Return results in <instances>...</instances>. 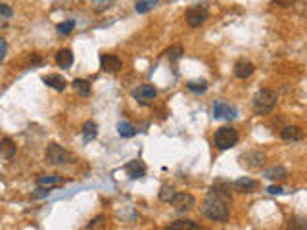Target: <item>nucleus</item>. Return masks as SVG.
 Wrapping results in <instances>:
<instances>
[{"label": "nucleus", "instance_id": "nucleus-1", "mask_svg": "<svg viewBox=\"0 0 307 230\" xmlns=\"http://www.w3.org/2000/svg\"><path fill=\"white\" fill-rule=\"evenodd\" d=\"M202 213L211 221H217V223H227L229 221V201L221 200L213 194H207V198L204 201V207H202Z\"/></svg>", "mask_w": 307, "mask_h": 230}, {"label": "nucleus", "instance_id": "nucleus-2", "mask_svg": "<svg viewBox=\"0 0 307 230\" xmlns=\"http://www.w3.org/2000/svg\"><path fill=\"white\" fill-rule=\"evenodd\" d=\"M277 102H278V96L275 90H271V88H261V90L253 96L251 108H253V112L257 115H269L275 110Z\"/></svg>", "mask_w": 307, "mask_h": 230}, {"label": "nucleus", "instance_id": "nucleus-3", "mask_svg": "<svg viewBox=\"0 0 307 230\" xmlns=\"http://www.w3.org/2000/svg\"><path fill=\"white\" fill-rule=\"evenodd\" d=\"M238 130L233 127H221L215 130L213 134V144L219 148V150H231L238 144Z\"/></svg>", "mask_w": 307, "mask_h": 230}, {"label": "nucleus", "instance_id": "nucleus-4", "mask_svg": "<svg viewBox=\"0 0 307 230\" xmlns=\"http://www.w3.org/2000/svg\"><path fill=\"white\" fill-rule=\"evenodd\" d=\"M46 159L52 165H65V163L71 161V156H69V152L65 148H61L60 144L52 142L48 144V148H46Z\"/></svg>", "mask_w": 307, "mask_h": 230}, {"label": "nucleus", "instance_id": "nucleus-5", "mask_svg": "<svg viewBox=\"0 0 307 230\" xmlns=\"http://www.w3.org/2000/svg\"><path fill=\"white\" fill-rule=\"evenodd\" d=\"M238 161L246 169H261L263 163L267 161V156H265L263 152H259V150H248V152H244L238 158Z\"/></svg>", "mask_w": 307, "mask_h": 230}, {"label": "nucleus", "instance_id": "nucleus-6", "mask_svg": "<svg viewBox=\"0 0 307 230\" xmlns=\"http://www.w3.org/2000/svg\"><path fill=\"white\" fill-rule=\"evenodd\" d=\"M209 17V12L205 6H190L184 14V19L190 27H200L202 23H205V19Z\"/></svg>", "mask_w": 307, "mask_h": 230}, {"label": "nucleus", "instance_id": "nucleus-7", "mask_svg": "<svg viewBox=\"0 0 307 230\" xmlns=\"http://www.w3.org/2000/svg\"><path fill=\"white\" fill-rule=\"evenodd\" d=\"M238 115V110L231 106V104H227V102L223 100H217L213 104V117L215 119H227V121H231Z\"/></svg>", "mask_w": 307, "mask_h": 230}, {"label": "nucleus", "instance_id": "nucleus-8", "mask_svg": "<svg viewBox=\"0 0 307 230\" xmlns=\"http://www.w3.org/2000/svg\"><path fill=\"white\" fill-rule=\"evenodd\" d=\"M171 205L175 207L179 213H184V211H190L192 207L196 205V200H194V196L186 194V192H179V194H175V198L171 200Z\"/></svg>", "mask_w": 307, "mask_h": 230}, {"label": "nucleus", "instance_id": "nucleus-9", "mask_svg": "<svg viewBox=\"0 0 307 230\" xmlns=\"http://www.w3.org/2000/svg\"><path fill=\"white\" fill-rule=\"evenodd\" d=\"M100 67L106 73H117L123 69V59L116 54H102L100 56Z\"/></svg>", "mask_w": 307, "mask_h": 230}, {"label": "nucleus", "instance_id": "nucleus-10", "mask_svg": "<svg viewBox=\"0 0 307 230\" xmlns=\"http://www.w3.org/2000/svg\"><path fill=\"white\" fill-rule=\"evenodd\" d=\"M156 94H158V90L154 85H140L138 88L132 90V98L140 104H148L150 100H154Z\"/></svg>", "mask_w": 307, "mask_h": 230}, {"label": "nucleus", "instance_id": "nucleus-11", "mask_svg": "<svg viewBox=\"0 0 307 230\" xmlns=\"http://www.w3.org/2000/svg\"><path fill=\"white\" fill-rule=\"evenodd\" d=\"M233 188L236 192H240V194H253L259 188V182L253 180V178H249V176H240L238 180L233 182Z\"/></svg>", "mask_w": 307, "mask_h": 230}, {"label": "nucleus", "instance_id": "nucleus-12", "mask_svg": "<svg viewBox=\"0 0 307 230\" xmlns=\"http://www.w3.org/2000/svg\"><path fill=\"white\" fill-rule=\"evenodd\" d=\"M125 172L134 178V180H138V178H144L146 176V165L142 163V161H138V159H132L129 161L127 165H125Z\"/></svg>", "mask_w": 307, "mask_h": 230}, {"label": "nucleus", "instance_id": "nucleus-13", "mask_svg": "<svg viewBox=\"0 0 307 230\" xmlns=\"http://www.w3.org/2000/svg\"><path fill=\"white\" fill-rule=\"evenodd\" d=\"M255 71V65L248 61V59H238L236 63H234V75L238 77V79H248L251 77Z\"/></svg>", "mask_w": 307, "mask_h": 230}, {"label": "nucleus", "instance_id": "nucleus-14", "mask_svg": "<svg viewBox=\"0 0 307 230\" xmlns=\"http://www.w3.org/2000/svg\"><path fill=\"white\" fill-rule=\"evenodd\" d=\"M209 194H213V196H217V198H221V200H225V201H233V196H231V184L225 182V180H217L213 186L209 188Z\"/></svg>", "mask_w": 307, "mask_h": 230}, {"label": "nucleus", "instance_id": "nucleus-15", "mask_svg": "<svg viewBox=\"0 0 307 230\" xmlns=\"http://www.w3.org/2000/svg\"><path fill=\"white\" fill-rule=\"evenodd\" d=\"M44 85H48L50 88H54V90H65V86H67V81L61 77V75H56V73H52V75H44L43 77Z\"/></svg>", "mask_w": 307, "mask_h": 230}, {"label": "nucleus", "instance_id": "nucleus-16", "mask_svg": "<svg viewBox=\"0 0 307 230\" xmlns=\"http://www.w3.org/2000/svg\"><path fill=\"white\" fill-rule=\"evenodd\" d=\"M56 63H58V67H61V69H69V67L73 65V52H71L69 48H61V50H58V54H56Z\"/></svg>", "mask_w": 307, "mask_h": 230}, {"label": "nucleus", "instance_id": "nucleus-17", "mask_svg": "<svg viewBox=\"0 0 307 230\" xmlns=\"http://www.w3.org/2000/svg\"><path fill=\"white\" fill-rule=\"evenodd\" d=\"M280 136H282V140H286V142H298V140H302L304 138V130L300 129V127H284V129L280 130Z\"/></svg>", "mask_w": 307, "mask_h": 230}, {"label": "nucleus", "instance_id": "nucleus-18", "mask_svg": "<svg viewBox=\"0 0 307 230\" xmlns=\"http://www.w3.org/2000/svg\"><path fill=\"white\" fill-rule=\"evenodd\" d=\"M15 152H17V146H15V142L12 140V138H2L0 140V156L4 159H12L15 156Z\"/></svg>", "mask_w": 307, "mask_h": 230}, {"label": "nucleus", "instance_id": "nucleus-19", "mask_svg": "<svg viewBox=\"0 0 307 230\" xmlns=\"http://www.w3.org/2000/svg\"><path fill=\"white\" fill-rule=\"evenodd\" d=\"M263 174H265V178L277 182V180H284V178L288 176V171H286V167H282V165H275V167H269Z\"/></svg>", "mask_w": 307, "mask_h": 230}, {"label": "nucleus", "instance_id": "nucleus-20", "mask_svg": "<svg viewBox=\"0 0 307 230\" xmlns=\"http://www.w3.org/2000/svg\"><path fill=\"white\" fill-rule=\"evenodd\" d=\"M167 230H202L198 223H194L190 219H179L175 223H171Z\"/></svg>", "mask_w": 307, "mask_h": 230}, {"label": "nucleus", "instance_id": "nucleus-21", "mask_svg": "<svg viewBox=\"0 0 307 230\" xmlns=\"http://www.w3.org/2000/svg\"><path fill=\"white\" fill-rule=\"evenodd\" d=\"M37 184L43 188H54L61 184V176L60 174H43L37 178Z\"/></svg>", "mask_w": 307, "mask_h": 230}, {"label": "nucleus", "instance_id": "nucleus-22", "mask_svg": "<svg viewBox=\"0 0 307 230\" xmlns=\"http://www.w3.org/2000/svg\"><path fill=\"white\" fill-rule=\"evenodd\" d=\"M117 132H119V136L121 138H132V136H136V127L131 125V123H127V121H119L117 123Z\"/></svg>", "mask_w": 307, "mask_h": 230}, {"label": "nucleus", "instance_id": "nucleus-23", "mask_svg": "<svg viewBox=\"0 0 307 230\" xmlns=\"http://www.w3.org/2000/svg\"><path fill=\"white\" fill-rule=\"evenodd\" d=\"M96 136H98V125L94 121H85V125H83V138H85V142L94 140Z\"/></svg>", "mask_w": 307, "mask_h": 230}, {"label": "nucleus", "instance_id": "nucleus-24", "mask_svg": "<svg viewBox=\"0 0 307 230\" xmlns=\"http://www.w3.org/2000/svg\"><path fill=\"white\" fill-rule=\"evenodd\" d=\"M158 2H160V0H136L134 10H136V14H146V12H150Z\"/></svg>", "mask_w": 307, "mask_h": 230}, {"label": "nucleus", "instance_id": "nucleus-25", "mask_svg": "<svg viewBox=\"0 0 307 230\" xmlns=\"http://www.w3.org/2000/svg\"><path fill=\"white\" fill-rule=\"evenodd\" d=\"M286 230H307V221L306 217L302 215H296L288 221V229Z\"/></svg>", "mask_w": 307, "mask_h": 230}, {"label": "nucleus", "instance_id": "nucleus-26", "mask_svg": "<svg viewBox=\"0 0 307 230\" xmlns=\"http://www.w3.org/2000/svg\"><path fill=\"white\" fill-rule=\"evenodd\" d=\"M175 188L171 186V184H163V186L160 188V200L163 201V203H171V200L175 198Z\"/></svg>", "mask_w": 307, "mask_h": 230}, {"label": "nucleus", "instance_id": "nucleus-27", "mask_svg": "<svg viewBox=\"0 0 307 230\" xmlns=\"http://www.w3.org/2000/svg\"><path fill=\"white\" fill-rule=\"evenodd\" d=\"M186 88L190 90V92H194V94H204L205 90H207V81H188L186 83Z\"/></svg>", "mask_w": 307, "mask_h": 230}, {"label": "nucleus", "instance_id": "nucleus-28", "mask_svg": "<svg viewBox=\"0 0 307 230\" xmlns=\"http://www.w3.org/2000/svg\"><path fill=\"white\" fill-rule=\"evenodd\" d=\"M183 54H184V48H183L181 44H175V46H171V48L165 50V56L169 58V61H177V59H181Z\"/></svg>", "mask_w": 307, "mask_h": 230}, {"label": "nucleus", "instance_id": "nucleus-29", "mask_svg": "<svg viewBox=\"0 0 307 230\" xmlns=\"http://www.w3.org/2000/svg\"><path fill=\"white\" fill-rule=\"evenodd\" d=\"M73 88L81 94V96H88V94H90V83L85 81V79H75Z\"/></svg>", "mask_w": 307, "mask_h": 230}, {"label": "nucleus", "instance_id": "nucleus-30", "mask_svg": "<svg viewBox=\"0 0 307 230\" xmlns=\"http://www.w3.org/2000/svg\"><path fill=\"white\" fill-rule=\"evenodd\" d=\"M83 2V0H81ZM90 2V8L94 10V12H102V10H106V8H110L116 0H88Z\"/></svg>", "mask_w": 307, "mask_h": 230}, {"label": "nucleus", "instance_id": "nucleus-31", "mask_svg": "<svg viewBox=\"0 0 307 230\" xmlns=\"http://www.w3.org/2000/svg\"><path fill=\"white\" fill-rule=\"evenodd\" d=\"M73 27H75V21L73 19H67V21H61V23H58L56 31H58L60 35H69V33L73 31Z\"/></svg>", "mask_w": 307, "mask_h": 230}, {"label": "nucleus", "instance_id": "nucleus-32", "mask_svg": "<svg viewBox=\"0 0 307 230\" xmlns=\"http://www.w3.org/2000/svg\"><path fill=\"white\" fill-rule=\"evenodd\" d=\"M104 221H106V217L104 215H98V217H94L90 223H88V230H98V229H102L104 227Z\"/></svg>", "mask_w": 307, "mask_h": 230}, {"label": "nucleus", "instance_id": "nucleus-33", "mask_svg": "<svg viewBox=\"0 0 307 230\" xmlns=\"http://www.w3.org/2000/svg\"><path fill=\"white\" fill-rule=\"evenodd\" d=\"M48 196H50V188L39 186L33 192V198H35V200H43V198H48Z\"/></svg>", "mask_w": 307, "mask_h": 230}, {"label": "nucleus", "instance_id": "nucleus-34", "mask_svg": "<svg viewBox=\"0 0 307 230\" xmlns=\"http://www.w3.org/2000/svg\"><path fill=\"white\" fill-rule=\"evenodd\" d=\"M0 15H4V17H12V15H14L12 6H8V4H0Z\"/></svg>", "mask_w": 307, "mask_h": 230}, {"label": "nucleus", "instance_id": "nucleus-35", "mask_svg": "<svg viewBox=\"0 0 307 230\" xmlns=\"http://www.w3.org/2000/svg\"><path fill=\"white\" fill-rule=\"evenodd\" d=\"M6 54H8V44H6V41H4L2 37H0V63L4 61Z\"/></svg>", "mask_w": 307, "mask_h": 230}, {"label": "nucleus", "instance_id": "nucleus-36", "mask_svg": "<svg viewBox=\"0 0 307 230\" xmlns=\"http://www.w3.org/2000/svg\"><path fill=\"white\" fill-rule=\"evenodd\" d=\"M273 2L278 4V6H282V8H290V6L296 4V0H273Z\"/></svg>", "mask_w": 307, "mask_h": 230}, {"label": "nucleus", "instance_id": "nucleus-37", "mask_svg": "<svg viewBox=\"0 0 307 230\" xmlns=\"http://www.w3.org/2000/svg\"><path fill=\"white\" fill-rule=\"evenodd\" d=\"M267 192H269V194H273V196H277V194H284V190H282V186H277V184L269 186V188H267Z\"/></svg>", "mask_w": 307, "mask_h": 230}]
</instances>
